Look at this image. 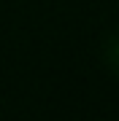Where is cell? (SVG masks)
<instances>
[{
    "mask_svg": "<svg viewBox=\"0 0 119 121\" xmlns=\"http://www.w3.org/2000/svg\"><path fill=\"white\" fill-rule=\"evenodd\" d=\"M100 59H103V67L108 70L114 78H119V30L108 32L100 43Z\"/></svg>",
    "mask_w": 119,
    "mask_h": 121,
    "instance_id": "obj_1",
    "label": "cell"
}]
</instances>
